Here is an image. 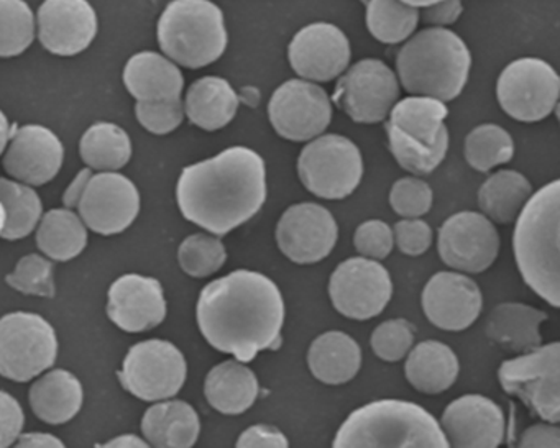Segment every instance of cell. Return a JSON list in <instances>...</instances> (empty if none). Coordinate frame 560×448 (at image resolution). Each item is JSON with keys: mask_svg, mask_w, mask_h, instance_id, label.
<instances>
[{"mask_svg": "<svg viewBox=\"0 0 560 448\" xmlns=\"http://www.w3.org/2000/svg\"><path fill=\"white\" fill-rule=\"evenodd\" d=\"M198 323L202 335L215 350L248 363L264 350L280 345L283 296L265 274L234 271L202 290Z\"/></svg>", "mask_w": 560, "mask_h": 448, "instance_id": "cell-1", "label": "cell"}, {"mask_svg": "<svg viewBox=\"0 0 560 448\" xmlns=\"http://www.w3.org/2000/svg\"><path fill=\"white\" fill-rule=\"evenodd\" d=\"M182 214L211 234L228 235L255 217L267 199V169L254 150L232 146L214 158L183 169Z\"/></svg>", "mask_w": 560, "mask_h": 448, "instance_id": "cell-2", "label": "cell"}, {"mask_svg": "<svg viewBox=\"0 0 560 448\" xmlns=\"http://www.w3.org/2000/svg\"><path fill=\"white\" fill-rule=\"evenodd\" d=\"M514 228V257L524 283L552 307L560 304V182L527 199Z\"/></svg>", "mask_w": 560, "mask_h": 448, "instance_id": "cell-3", "label": "cell"}, {"mask_svg": "<svg viewBox=\"0 0 560 448\" xmlns=\"http://www.w3.org/2000/svg\"><path fill=\"white\" fill-rule=\"evenodd\" d=\"M470 67L467 45L444 27L428 28L409 38L396 60L399 83L408 93L442 103L460 96Z\"/></svg>", "mask_w": 560, "mask_h": 448, "instance_id": "cell-4", "label": "cell"}, {"mask_svg": "<svg viewBox=\"0 0 560 448\" xmlns=\"http://www.w3.org/2000/svg\"><path fill=\"white\" fill-rule=\"evenodd\" d=\"M334 447H451L434 415L415 402L383 399L353 411Z\"/></svg>", "mask_w": 560, "mask_h": 448, "instance_id": "cell-5", "label": "cell"}, {"mask_svg": "<svg viewBox=\"0 0 560 448\" xmlns=\"http://www.w3.org/2000/svg\"><path fill=\"white\" fill-rule=\"evenodd\" d=\"M448 116L442 101L428 96L406 97L389 110L386 123L389 150L398 165L412 175H431L448 150Z\"/></svg>", "mask_w": 560, "mask_h": 448, "instance_id": "cell-6", "label": "cell"}, {"mask_svg": "<svg viewBox=\"0 0 560 448\" xmlns=\"http://www.w3.org/2000/svg\"><path fill=\"white\" fill-rule=\"evenodd\" d=\"M228 40L224 14L211 0H173L159 21L163 54L189 70L218 61Z\"/></svg>", "mask_w": 560, "mask_h": 448, "instance_id": "cell-7", "label": "cell"}, {"mask_svg": "<svg viewBox=\"0 0 560 448\" xmlns=\"http://www.w3.org/2000/svg\"><path fill=\"white\" fill-rule=\"evenodd\" d=\"M498 379L508 394L520 398L542 421L559 424V342L537 346L526 355L501 363Z\"/></svg>", "mask_w": 560, "mask_h": 448, "instance_id": "cell-8", "label": "cell"}, {"mask_svg": "<svg viewBox=\"0 0 560 448\" xmlns=\"http://www.w3.org/2000/svg\"><path fill=\"white\" fill-rule=\"evenodd\" d=\"M298 173L307 191L320 199H346L359 188L363 160L355 143L342 135H324L304 146Z\"/></svg>", "mask_w": 560, "mask_h": 448, "instance_id": "cell-9", "label": "cell"}, {"mask_svg": "<svg viewBox=\"0 0 560 448\" xmlns=\"http://www.w3.org/2000/svg\"><path fill=\"white\" fill-rule=\"evenodd\" d=\"M58 340L42 316L12 313L0 319V375L25 382L54 366Z\"/></svg>", "mask_w": 560, "mask_h": 448, "instance_id": "cell-10", "label": "cell"}, {"mask_svg": "<svg viewBox=\"0 0 560 448\" xmlns=\"http://www.w3.org/2000/svg\"><path fill=\"white\" fill-rule=\"evenodd\" d=\"M560 80L539 58H521L504 68L498 80L501 109L517 122H540L556 110Z\"/></svg>", "mask_w": 560, "mask_h": 448, "instance_id": "cell-11", "label": "cell"}, {"mask_svg": "<svg viewBox=\"0 0 560 448\" xmlns=\"http://www.w3.org/2000/svg\"><path fill=\"white\" fill-rule=\"evenodd\" d=\"M185 356L166 340L137 343L124 359L120 382L143 401H162L178 394L186 381Z\"/></svg>", "mask_w": 560, "mask_h": 448, "instance_id": "cell-12", "label": "cell"}, {"mask_svg": "<svg viewBox=\"0 0 560 448\" xmlns=\"http://www.w3.org/2000/svg\"><path fill=\"white\" fill-rule=\"evenodd\" d=\"M334 103L353 122L378 123L388 117L399 97L396 74L380 60H363L343 71Z\"/></svg>", "mask_w": 560, "mask_h": 448, "instance_id": "cell-13", "label": "cell"}, {"mask_svg": "<svg viewBox=\"0 0 560 448\" xmlns=\"http://www.w3.org/2000/svg\"><path fill=\"white\" fill-rule=\"evenodd\" d=\"M334 307L353 320H369L383 313L393 296L388 271L376 260L350 258L342 261L329 281Z\"/></svg>", "mask_w": 560, "mask_h": 448, "instance_id": "cell-14", "label": "cell"}, {"mask_svg": "<svg viewBox=\"0 0 560 448\" xmlns=\"http://www.w3.org/2000/svg\"><path fill=\"white\" fill-rule=\"evenodd\" d=\"M268 117L278 135L291 142H307L329 127L332 104L317 84L291 80L275 91L268 104Z\"/></svg>", "mask_w": 560, "mask_h": 448, "instance_id": "cell-15", "label": "cell"}, {"mask_svg": "<svg viewBox=\"0 0 560 448\" xmlns=\"http://www.w3.org/2000/svg\"><path fill=\"white\" fill-rule=\"evenodd\" d=\"M438 250L447 267L481 273L497 260L500 235L483 214L458 212L439 228Z\"/></svg>", "mask_w": 560, "mask_h": 448, "instance_id": "cell-16", "label": "cell"}, {"mask_svg": "<svg viewBox=\"0 0 560 448\" xmlns=\"http://www.w3.org/2000/svg\"><path fill=\"white\" fill-rule=\"evenodd\" d=\"M337 237L339 228L332 214L313 202L291 205L278 222V247L298 264L317 263L329 257Z\"/></svg>", "mask_w": 560, "mask_h": 448, "instance_id": "cell-17", "label": "cell"}, {"mask_svg": "<svg viewBox=\"0 0 560 448\" xmlns=\"http://www.w3.org/2000/svg\"><path fill=\"white\" fill-rule=\"evenodd\" d=\"M288 57L298 76L314 83H327L349 68L352 48L339 27L317 22L294 35Z\"/></svg>", "mask_w": 560, "mask_h": 448, "instance_id": "cell-18", "label": "cell"}, {"mask_svg": "<svg viewBox=\"0 0 560 448\" xmlns=\"http://www.w3.org/2000/svg\"><path fill=\"white\" fill-rule=\"evenodd\" d=\"M78 209L91 231L103 235L120 234L139 215L140 196L126 176L101 173L91 176Z\"/></svg>", "mask_w": 560, "mask_h": 448, "instance_id": "cell-19", "label": "cell"}, {"mask_svg": "<svg viewBox=\"0 0 560 448\" xmlns=\"http://www.w3.org/2000/svg\"><path fill=\"white\" fill-rule=\"evenodd\" d=\"M37 24L42 45L58 57L83 54L97 35L96 11L88 0H45Z\"/></svg>", "mask_w": 560, "mask_h": 448, "instance_id": "cell-20", "label": "cell"}, {"mask_svg": "<svg viewBox=\"0 0 560 448\" xmlns=\"http://www.w3.org/2000/svg\"><path fill=\"white\" fill-rule=\"evenodd\" d=\"M483 297L477 283L460 273L441 271L422 291V309L429 322L447 332L468 329L480 316Z\"/></svg>", "mask_w": 560, "mask_h": 448, "instance_id": "cell-21", "label": "cell"}, {"mask_svg": "<svg viewBox=\"0 0 560 448\" xmlns=\"http://www.w3.org/2000/svg\"><path fill=\"white\" fill-rule=\"evenodd\" d=\"M4 168L25 185L42 186L55 178L63 165V145L51 130L25 126L12 132Z\"/></svg>", "mask_w": 560, "mask_h": 448, "instance_id": "cell-22", "label": "cell"}, {"mask_svg": "<svg viewBox=\"0 0 560 448\" xmlns=\"http://www.w3.org/2000/svg\"><path fill=\"white\" fill-rule=\"evenodd\" d=\"M441 427L452 447H498L504 438V414L491 399L468 394L447 405Z\"/></svg>", "mask_w": 560, "mask_h": 448, "instance_id": "cell-23", "label": "cell"}, {"mask_svg": "<svg viewBox=\"0 0 560 448\" xmlns=\"http://www.w3.org/2000/svg\"><path fill=\"white\" fill-rule=\"evenodd\" d=\"M107 313L126 332H145L160 326L166 316L162 284L140 274L119 278L110 286Z\"/></svg>", "mask_w": 560, "mask_h": 448, "instance_id": "cell-24", "label": "cell"}, {"mask_svg": "<svg viewBox=\"0 0 560 448\" xmlns=\"http://www.w3.org/2000/svg\"><path fill=\"white\" fill-rule=\"evenodd\" d=\"M124 83L137 101L182 99V71L155 51H143L130 58L124 70Z\"/></svg>", "mask_w": 560, "mask_h": 448, "instance_id": "cell-25", "label": "cell"}, {"mask_svg": "<svg viewBox=\"0 0 560 448\" xmlns=\"http://www.w3.org/2000/svg\"><path fill=\"white\" fill-rule=\"evenodd\" d=\"M183 106L191 123L214 132L234 120L238 110V96L229 81L206 76L192 83Z\"/></svg>", "mask_w": 560, "mask_h": 448, "instance_id": "cell-26", "label": "cell"}, {"mask_svg": "<svg viewBox=\"0 0 560 448\" xmlns=\"http://www.w3.org/2000/svg\"><path fill=\"white\" fill-rule=\"evenodd\" d=\"M311 373L324 385H346L362 365L359 343L343 332H327L311 343L307 352Z\"/></svg>", "mask_w": 560, "mask_h": 448, "instance_id": "cell-27", "label": "cell"}, {"mask_svg": "<svg viewBox=\"0 0 560 448\" xmlns=\"http://www.w3.org/2000/svg\"><path fill=\"white\" fill-rule=\"evenodd\" d=\"M547 314L526 304L504 303L491 310L487 335L510 352H530L542 342L540 323Z\"/></svg>", "mask_w": 560, "mask_h": 448, "instance_id": "cell-28", "label": "cell"}, {"mask_svg": "<svg viewBox=\"0 0 560 448\" xmlns=\"http://www.w3.org/2000/svg\"><path fill=\"white\" fill-rule=\"evenodd\" d=\"M255 373L241 362L221 363L209 372L205 394L209 404L222 414L237 415L248 411L258 398Z\"/></svg>", "mask_w": 560, "mask_h": 448, "instance_id": "cell-29", "label": "cell"}, {"mask_svg": "<svg viewBox=\"0 0 560 448\" xmlns=\"http://www.w3.org/2000/svg\"><path fill=\"white\" fill-rule=\"evenodd\" d=\"M458 369L457 355L438 340H425L409 350L405 366L409 385L425 394L447 391L457 379Z\"/></svg>", "mask_w": 560, "mask_h": 448, "instance_id": "cell-30", "label": "cell"}, {"mask_svg": "<svg viewBox=\"0 0 560 448\" xmlns=\"http://www.w3.org/2000/svg\"><path fill=\"white\" fill-rule=\"evenodd\" d=\"M142 431L153 447H192L201 424L188 402L168 401L152 405L145 412Z\"/></svg>", "mask_w": 560, "mask_h": 448, "instance_id": "cell-31", "label": "cell"}, {"mask_svg": "<svg viewBox=\"0 0 560 448\" xmlns=\"http://www.w3.org/2000/svg\"><path fill=\"white\" fill-rule=\"evenodd\" d=\"M31 404L42 421L54 425L65 424L83 405V386L71 373L55 369L32 386Z\"/></svg>", "mask_w": 560, "mask_h": 448, "instance_id": "cell-32", "label": "cell"}, {"mask_svg": "<svg viewBox=\"0 0 560 448\" xmlns=\"http://www.w3.org/2000/svg\"><path fill=\"white\" fill-rule=\"evenodd\" d=\"M533 186L521 173L503 169L494 173L478 191V205L485 217L497 224L516 221L524 204L530 198Z\"/></svg>", "mask_w": 560, "mask_h": 448, "instance_id": "cell-33", "label": "cell"}, {"mask_svg": "<svg viewBox=\"0 0 560 448\" xmlns=\"http://www.w3.org/2000/svg\"><path fill=\"white\" fill-rule=\"evenodd\" d=\"M86 244V227L74 212L55 209L42 219L37 245L51 260H73L84 250Z\"/></svg>", "mask_w": 560, "mask_h": 448, "instance_id": "cell-34", "label": "cell"}, {"mask_svg": "<svg viewBox=\"0 0 560 448\" xmlns=\"http://www.w3.org/2000/svg\"><path fill=\"white\" fill-rule=\"evenodd\" d=\"M80 152L81 158L90 168L116 172L129 163L132 143L120 127L101 122L84 133Z\"/></svg>", "mask_w": 560, "mask_h": 448, "instance_id": "cell-35", "label": "cell"}, {"mask_svg": "<svg viewBox=\"0 0 560 448\" xmlns=\"http://www.w3.org/2000/svg\"><path fill=\"white\" fill-rule=\"evenodd\" d=\"M0 202L5 209V225L0 237L5 240L27 237L40 222L44 208L37 192L28 186L0 178Z\"/></svg>", "mask_w": 560, "mask_h": 448, "instance_id": "cell-36", "label": "cell"}, {"mask_svg": "<svg viewBox=\"0 0 560 448\" xmlns=\"http://www.w3.org/2000/svg\"><path fill=\"white\" fill-rule=\"evenodd\" d=\"M418 24V9L402 0H370L366 8V27L382 44H402L415 34Z\"/></svg>", "mask_w": 560, "mask_h": 448, "instance_id": "cell-37", "label": "cell"}, {"mask_svg": "<svg viewBox=\"0 0 560 448\" xmlns=\"http://www.w3.org/2000/svg\"><path fill=\"white\" fill-rule=\"evenodd\" d=\"M513 155V139L494 123L477 127L465 139V160L477 172H490L494 166L511 162Z\"/></svg>", "mask_w": 560, "mask_h": 448, "instance_id": "cell-38", "label": "cell"}, {"mask_svg": "<svg viewBox=\"0 0 560 448\" xmlns=\"http://www.w3.org/2000/svg\"><path fill=\"white\" fill-rule=\"evenodd\" d=\"M35 38V17L25 0H0V58L19 57Z\"/></svg>", "mask_w": 560, "mask_h": 448, "instance_id": "cell-39", "label": "cell"}, {"mask_svg": "<svg viewBox=\"0 0 560 448\" xmlns=\"http://www.w3.org/2000/svg\"><path fill=\"white\" fill-rule=\"evenodd\" d=\"M183 271L192 278H206L224 267L228 260L224 244L206 234H195L183 241L178 251Z\"/></svg>", "mask_w": 560, "mask_h": 448, "instance_id": "cell-40", "label": "cell"}, {"mask_svg": "<svg viewBox=\"0 0 560 448\" xmlns=\"http://www.w3.org/2000/svg\"><path fill=\"white\" fill-rule=\"evenodd\" d=\"M8 284L31 296L54 297V264L40 255H28L19 261L14 273L9 274Z\"/></svg>", "mask_w": 560, "mask_h": 448, "instance_id": "cell-41", "label": "cell"}, {"mask_svg": "<svg viewBox=\"0 0 560 448\" xmlns=\"http://www.w3.org/2000/svg\"><path fill=\"white\" fill-rule=\"evenodd\" d=\"M415 342V327L405 319L386 320L372 333V349L385 362H399Z\"/></svg>", "mask_w": 560, "mask_h": 448, "instance_id": "cell-42", "label": "cell"}, {"mask_svg": "<svg viewBox=\"0 0 560 448\" xmlns=\"http://www.w3.org/2000/svg\"><path fill=\"white\" fill-rule=\"evenodd\" d=\"M389 204L405 219L421 217L432 208V189L418 178H402L393 185Z\"/></svg>", "mask_w": 560, "mask_h": 448, "instance_id": "cell-43", "label": "cell"}, {"mask_svg": "<svg viewBox=\"0 0 560 448\" xmlns=\"http://www.w3.org/2000/svg\"><path fill=\"white\" fill-rule=\"evenodd\" d=\"M136 113L139 122L155 135L173 132L185 119V106L182 99L139 101Z\"/></svg>", "mask_w": 560, "mask_h": 448, "instance_id": "cell-44", "label": "cell"}, {"mask_svg": "<svg viewBox=\"0 0 560 448\" xmlns=\"http://www.w3.org/2000/svg\"><path fill=\"white\" fill-rule=\"evenodd\" d=\"M393 231L383 221H366L357 228L353 244L362 257L385 260L393 250Z\"/></svg>", "mask_w": 560, "mask_h": 448, "instance_id": "cell-45", "label": "cell"}, {"mask_svg": "<svg viewBox=\"0 0 560 448\" xmlns=\"http://www.w3.org/2000/svg\"><path fill=\"white\" fill-rule=\"evenodd\" d=\"M393 238L396 240L399 250L409 257H419L425 254L432 244V231L424 221L405 219L395 225Z\"/></svg>", "mask_w": 560, "mask_h": 448, "instance_id": "cell-46", "label": "cell"}, {"mask_svg": "<svg viewBox=\"0 0 560 448\" xmlns=\"http://www.w3.org/2000/svg\"><path fill=\"white\" fill-rule=\"evenodd\" d=\"M24 412L9 392L0 391V447H9L21 437Z\"/></svg>", "mask_w": 560, "mask_h": 448, "instance_id": "cell-47", "label": "cell"}, {"mask_svg": "<svg viewBox=\"0 0 560 448\" xmlns=\"http://www.w3.org/2000/svg\"><path fill=\"white\" fill-rule=\"evenodd\" d=\"M290 441L271 425H254L247 428L237 440V447H288Z\"/></svg>", "mask_w": 560, "mask_h": 448, "instance_id": "cell-48", "label": "cell"}, {"mask_svg": "<svg viewBox=\"0 0 560 448\" xmlns=\"http://www.w3.org/2000/svg\"><path fill=\"white\" fill-rule=\"evenodd\" d=\"M462 0H439L435 4L422 8V21L425 24L435 25V27H444V25L454 24L462 15Z\"/></svg>", "mask_w": 560, "mask_h": 448, "instance_id": "cell-49", "label": "cell"}, {"mask_svg": "<svg viewBox=\"0 0 560 448\" xmlns=\"http://www.w3.org/2000/svg\"><path fill=\"white\" fill-rule=\"evenodd\" d=\"M521 447H560V431L557 424H536L524 431Z\"/></svg>", "mask_w": 560, "mask_h": 448, "instance_id": "cell-50", "label": "cell"}, {"mask_svg": "<svg viewBox=\"0 0 560 448\" xmlns=\"http://www.w3.org/2000/svg\"><path fill=\"white\" fill-rule=\"evenodd\" d=\"M91 176H93V172H91L90 168L81 169L80 175L74 178L70 188L65 191L63 204L67 205L68 209L78 208L81 198H83L84 191H86V186L88 182H90Z\"/></svg>", "mask_w": 560, "mask_h": 448, "instance_id": "cell-51", "label": "cell"}, {"mask_svg": "<svg viewBox=\"0 0 560 448\" xmlns=\"http://www.w3.org/2000/svg\"><path fill=\"white\" fill-rule=\"evenodd\" d=\"M18 447H65L60 438L50 434H40V432H32V434H24L18 438Z\"/></svg>", "mask_w": 560, "mask_h": 448, "instance_id": "cell-52", "label": "cell"}, {"mask_svg": "<svg viewBox=\"0 0 560 448\" xmlns=\"http://www.w3.org/2000/svg\"><path fill=\"white\" fill-rule=\"evenodd\" d=\"M106 447H149V441L142 440L136 435H122V437L107 441Z\"/></svg>", "mask_w": 560, "mask_h": 448, "instance_id": "cell-53", "label": "cell"}, {"mask_svg": "<svg viewBox=\"0 0 560 448\" xmlns=\"http://www.w3.org/2000/svg\"><path fill=\"white\" fill-rule=\"evenodd\" d=\"M12 132H14V127H11L8 117H5L4 113L0 110V155H2L5 146H8L9 140H11L12 137Z\"/></svg>", "mask_w": 560, "mask_h": 448, "instance_id": "cell-54", "label": "cell"}, {"mask_svg": "<svg viewBox=\"0 0 560 448\" xmlns=\"http://www.w3.org/2000/svg\"><path fill=\"white\" fill-rule=\"evenodd\" d=\"M405 4L411 5V8L422 9L428 8V5L435 4L439 0H402Z\"/></svg>", "mask_w": 560, "mask_h": 448, "instance_id": "cell-55", "label": "cell"}, {"mask_svg": "<svg viewBox=\"0 0 560 448\" xmlns=\"http://www.w3.org/2000/svg\"><path fill=\"white\" fill-rule=\"evenodd\" d=\"M5 225V209L4 205H2V202H0V232H2V228H4Z\"/></svg>", "mask_w": 560, "mask_h": 448, "instance_id": "cell-56", "label": "cell"}]
</instances>
